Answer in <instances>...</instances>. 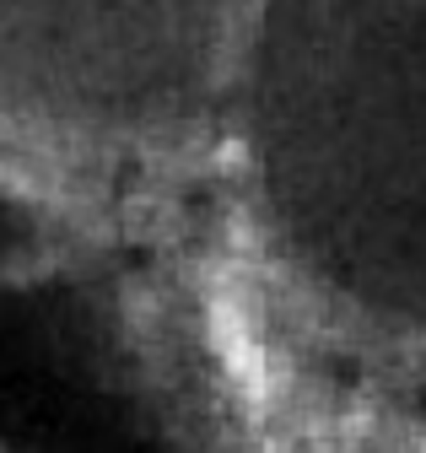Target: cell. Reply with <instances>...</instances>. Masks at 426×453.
<instances>
[{
    "mask_svg": "<svg viewBox=\"0 0 426 453\" xmlns=\"http://www.w3.org/2000/svg\"><path fill=\"white\" fill-rule=\"evenodd\" d=\"M189 60V0H0L6 87L76 119L173 103Z\"/></svg>",
    "mask_w": 426,
    "mask_h": 453,
    "instance_id": "6da1fadb",
    "label": "cell"
}]
</instances>
